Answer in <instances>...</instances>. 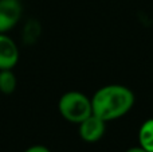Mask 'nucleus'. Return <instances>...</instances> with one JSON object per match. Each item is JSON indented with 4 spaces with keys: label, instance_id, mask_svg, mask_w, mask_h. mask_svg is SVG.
Listing matches in <instances>:
<instances>
[{
    "label": "nucleus",
    "instance_id": "10",
    "mask_svg": "<svg viewBox=\"0 0 153 152\" xmlns=\"http://www.w3.org/2000/svg\"><path fill=\"white\" fill-rule=\"evenodd\" d=\"M126 152H148V151L144 150V148L140 145V147H132V148H129Z\"/></svg>",
    "mask_w": 153,
    "mask_h": 152
},
{
    "label": "nucleus",
    "instance_id": "1",
    "mask_svg": "<svg viewBox=\"0 0 153 152\" xmlns=\"http://www.w3.org/2000/svg\"><path fill=\"white\" fill-rule=\"evenodd\" d=\"M134 104V94L124 85H106L91 97L93 113L106 123L126 115Z\"/></svg>",
    "mask_w": 153,
    "mask_h": 152
},
{
    "label": "nucleus",
    "instance_id": "6",
    "mask_svg": "<svg viewBox=\"0 0 153 152\" xmlns=\"http://www.w3.org/2000/svg\"><path fill=\"white\" fill-rule=\"evenodd\" d=\"M42 32V24L36 19H30L26 22L22 31V42L26 46H32L38 42Z\"/></svg>",
    "mask_w": 153,
    "mask_h": 152
},
{
    "label": "nucleus",
    "instance_id": "5",
    "mask_svg": "<svg viewBox=\"0 0 153 152\" xmlns=\"http://www.w3.org/2000/svg\"><path fill=\"white\" fill-rule=\"evenodd\" d=\"M19 61L16 43L5 34H0V70L13 69Z\"/></svg>",
    "mask_w": 153,
    "mask_h": 152
},
{
    "label": "nucleus",
    "instance_id": "7",
    "mask_svg": "<svg viewBox=\"0 0 153 152\" xmlns=\"http://www.w3.org/2000/svg\"><path fill=\"white\" fill-rule=\"evenodd\" d=\"M138 143L148 152H153V118L144 121L138 131Z\"/></svg>",
    "mask_w": 153,
    "mask_h": 152
},
{
    "label": "nucleus",
    "instance_id": "2",
    "mask_svg": "<svg viewBox=\"0 0 153 152\" xmlns=\"http://www.w3.org/2000/svg\"><path fill=\"white\" fill-rule=\"evenodd\" d=\"M58 109L66 121L79 124L93 113L91 98L81 92H66L59 98Z\"/></svg>",
    "mask_w": 153,
    "mask_h": 152
},
{
    "label": "nucleus",
    "instance_id": "4",
    "mask_svg": "<svg viewBox=\"0 0 153 152\" xmlns=\"http://www.w3.org/2000/svg\"><path fill=\"white\" fill-rule=\"evenodd\" d=\"M78 125L81 139L86 143H95L98 140H101V137L105 133L106 121L98 117V116H95L94 113H91L89 117L85 118Z\"/></svg>",
    "mask_w": 153,
    "mask_h": 152
},
{
    "label": "nucleus",
    "instance_id": "9",
    "mask_svg": "<svg viewBox=\"0 0 153 152\" xmlns=\"http://www.w3.org/2000/svg\"><path fill=\"white\" fill-rule=\"evenodd\" d=\"M24 152H50V150L45 145H32V147L27 148Z\"/></svg>",
    "mask_w": 153,
    "mask_h": 152
},
{
    "label": "nucleus",
    "instance_id": "3",
    "mask_svg": "<svg viewBox=\"0 0 153 152\" xmlns=\"http://www.w3.org/2000/svg\"><path fill=\"white\" fill-rule=\"evenodd\" d=\"M23 13L20 0H0V34H5L19 23Z\"/></svg>",
    "mask_w": 153,
    "mask_h": 152
},
{
    "label": "nucleus",
    "instance_id": "8",
    "mask_svg": "<svg viewBox=\"0 0 153 152\" xmlns=\"http://www.w3.org/2000/svg\"><path fill=\"white\" fill-rule=\"evenodd\" d=\"M16 85H18V81L12 69L0 70V93L12 94L16 89Z\"/></svg>",
    "mask_w": 153,
    "mask_h": 152
}]
</instances>
